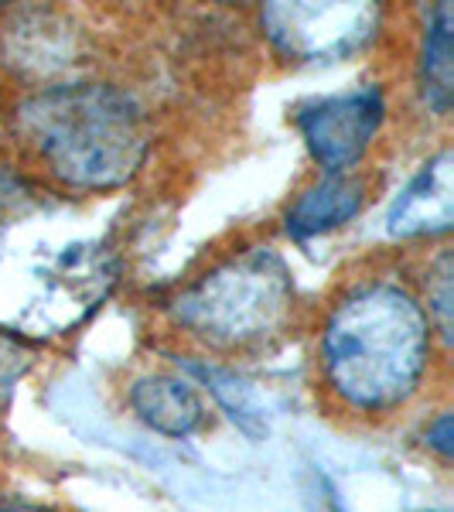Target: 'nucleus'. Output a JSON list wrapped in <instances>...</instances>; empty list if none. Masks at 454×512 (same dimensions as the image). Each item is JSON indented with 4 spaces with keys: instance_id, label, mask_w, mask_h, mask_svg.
<instances>
[{
    "instance_id": "3",
    "label": "nucleus",
    "mask_w": 454,
    "mask_h": 512,
    "mask_svg": "<svg viewBox=\"0 0 454 512\" xmlns=\"http://www.w3.org/2000/svg\"><path fill=\"white\" fill-rule=\"evenodd\" d=\"M291 311V270L270 246L229 256L171 301V318L216 349L267 342L291 321Z\"/></svg>"
},
{
    "instance_id": "4",
    "label": "nucleus",
    "mask_w": 454,
    "mask_h": 512,
    "mask_svg": "<svg viewBox=\"0 0 454 512\" xmlns=\"http://www.w3.org/2000/svg\"><path fill=\"white\" fill-rule=\"evenodd\" d=\"M383 11L376 4H267L260 24L277 52L301 62L345 59L373 41Z\"/></svg>"
},
{
    "instance_id": "10",
    "label": "nucleus",
    "mask_w": 454,
    "mask_h": 512,
    "mask_svg": "<svg viewBox=\"0 0 454 512\" xmlns=\"http://www.w3.org/2000/svg\"><path fill=\"white\" fill-rule=\"evenodd\" d=\"M181 366H185V373H192L195 379H202V383L209 386V393L219 400V407L226 410L246 434L260 437L267 431L260 407L253 403L250 386H246L236 373H229V369H222V366H212V362H195V359H185Z\"/></svg>"
},
{
    "instance_id": "6",
    "label": "nucleus",
    "mask_w": 454,
    "mask_h": 512,
    "mask_svg": "<svg viewBox=\"0 0 454 512\" xmlns=\"http://www.w3.org/2000/svg\"><path fill=\"white\" fill-rule=\"evenodd\" d=\"M454 226V154L437 151L386 212V233L396 239L444 236Z\"/></svg>"
},
{
    "instance_id": "13",
    "label": "nucleus",
    "mask_w": 454,
    "mask_h": 512,
    "mask_svg": "<svg viewBox=\"0 0 454 512\" xmlns=\"http://www.w3.org/2000/svg\"><path fill=\"white\" fill-rule=\"evenodd\" d=\"M427 448H434L441 458H451V451H454V420H451V414H441L431 427H427Z\"/></svg>"
},
{
    "instance_id": "12",
    "label": "nucleus",
    "mask_w": 454,
    "mask_h": 512,
    "mask_svg": "<svg viewBox=\"0 0 454 512\" xmlns=\"http://www.w3.org/2000/svg\"><path fill=\"white\" fill-rule=\"evenodd\" d=\"M31 359H35V352L24 345V338H14L0 328V390H11L24 376V369L31 366Z\"/></svg>"
},
{
    "instance_id": "9",
    "label": "nucleus",
    "mask_w": 454,
    "mask_h": 512,
    "mask_svg": "<svg viewBox=\"0 0 454 512\" xmlns=\"http://www.w3.org/2000/svg\"><path fill=\"white\" fill-rule=\"evenodd\" d=\"M420 93L437 117L454 103V11L448 0L434 4L427 18V35L420 45Z\"/></svg>"
},
{
    "instance_id": "5",
    "label": "nucleus",
    "mask_w": 454,
    "mask_h": 512,
    "mask_svg": "<svg viewBox=\"0 0 454 512\" xmlns=\"http://www.w3.org/2000/svg\"><path fill=\"white\" fill-rule=\"evenodd\" d=\"M383 117V93L376 86H359L349 93L318 96L311 103H301L294 123L325 175H349L366 158Z\"/></svg>"
},
{
    "instance_id": "7",
    "label": "nucleus",
    "mask_w": 454,
    "mask_h": 512,
    "mask_svg": "<svg viewBox=\"0 0 454 512\" xmlns=\"http://www.w3.org/2000/svg\"><path fill=\"white\" fill-rule=\"evenodd\" d=\"M130 407L151 431L164 437H192L205 424V403L195 383L168 373L140 376L130 386Z\"/></svg>"
},
{
    "instance_id": "2",
    "label": "nucleus",
    "mask_w": 454,
    "mask_h": 512,
    "mask_svg": "<svg viewBox=\"0 0 454 512\" xmlns=\"http://www.w3.org/2000/svg\"><path fill=\"white\" fill-rule=\"evenodd\" d=\"M11 123L52 178L82 192L127 185L151 151L144 110L110 82L45 86L14 106Z\"/></svg>"
},
{
    "instance_id": "11",
    "label": "nucleus",
    "mask_w": 454,
    "mask_h": 512,
    "mask_svg": "<svg viewBox=\"0 0 454 512\" xmlns=\"http://www.w3.org/2000/svg\"><path fill=\"white\" fill-rule=\"evenodd\" d=\"M434 311L437 332L451 338V256H441L434 274V287H427V318Z\"/></svg>"
},
{
    "instance_id": "8",
    "label": "nucleus",
    "mask_w": 454,
    "mask_h": 512,
    "mask_svg": "<svg viewBox=\"0 0 454 512\" xmlns=\"http://www.w3.org/2000/svg\"><path fill=\"white\" fill-rule=\"evenodd\" d=\"M366 205V181L356 175H325L304 188L287 209V233L294 239H315L349 226Z\"/></svg>"
},
{
    "instance_id": "1",
    "label": "nucleus",
    "mask_w": 454,
    "mask_h": 512,
    "mask_svg": "<svg viewBox=\"0 0 454 512\" xmlns=\"http://www.w3.org/2000/svg\"><path fill=\"white\" fill-rule=\"evenodd\" d=\"M431 359V318L386 280L352 287L321 328V369L342 403L383 414L417 393Z\"/></svg>"
},
{
    "instance_id": "14",
    "label": "nucleus",
    "mask_w": 454,
    "mask_h": 512,
    "mask_svg": "<svg viewBox=\"0 0 454 512\" xmlns=\"http://www.w3.org/2000/svg\"><path fill=\"white\" fill-rule=\"evenodd\" d=\"M4 512H48V509H38V506H11V509H4Z\"/></svg>"
}]
</instances>
